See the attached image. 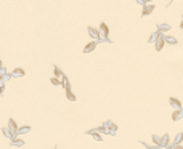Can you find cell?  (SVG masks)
Segmentation results:
<instances>
[{
  "instance_id": "6da1fadb",
  "label": "cell",
  "mask_w": 183,
  "mask_h": 149,
  "mask_svg": "<svg viewBox=\"0 0 183 149\" xmlns=\"http://www.w3.org/2000/svg\"><path fill=\"white\" fill-rule=\"evenodd\" d=\"M152 11H154V5H146V3H145L143 10H141V16H148Z\"/></svg>"
},
{
  "instance_id": "7a4b0ae2",
  "label": "cell",
  "mask_w": 183,
  "mask_h": 149,
  "mask_svg": "<svg viewBox=\"0 0 183 149\" xmlns=\"http://www.w3.org/2000/svg\"><path fill=\"white\" fill-rule=\"evenodd\" d=\"M169 101H170V104H172L174 107H177V109H182V104H180V101H178L177 98H170Z\"/></svg>"
},
{
  "instance_id": "3957f363",
  "label": "cell",
  "mask_w": 183,
  "mask_h": 149,
  "mask_svg": "<svg viewBox=\"0 0 183 149\" xmlns=\"http://www.w3.org/2000/svg\"><path fill=\"white\" fill-rule=\"evenodd\" d=\"M164 39H161V35H159V40H157V42H156V50H157V51H161V50H162V47H164Z\"/></svg>"
},
{
  "instance_id": "277c9868",
  "label": "cell",
  "mask_w": 183,
  "mask_h": 149,
  "mask_svg": "<svg viewBox=\"0 0 183 149\" xmlns=\"http://www.w3.org/2000/svg\"><path fill=\"white\" fill-rule=\"evenodd\" d=\"M89 34L92 37H93V39H100V32H98L96 29H92V27H89Z\"/></svg>"
},
{
  "instance_id": "5b68a950",
  "label": "cell",
  "mask_w": 183,
  "mask_h": 149,
  "mask_svg": "<svg viewBox=\"0 0 183 149\" xmlns=\"http://www.w3.org/2000/svg\"><path fill=\"white\" fill-rule=\"evenodd\" d=\"M95 48H96V43H95V42H90L89 45L85 47V50H84V51H85V53H90L92 50H95Z\"/></svg>"
},
{
  "instance_id": "8992f818",
  "label": "cell",
  "mask_w": 183,
  "mask_h": 149,
  "mask_svg": "<svg viewBox=\"0 0 183 149\" xmlns=\"http://www.w3.org/2000/svg\"><path fill=\"white\" fill-rule=\"evenodd\" d=\"M164 42L172 43V45H177V39H174V37H164Z\"/></svg>"
},
{
  "instance_id": "52a82bcc",
  "label": "cell",
  "mask_w": 183,
  "mask_h": 149,
  "mask_svg": "<svg viewBox=\"0 0 183 149\" xmlns=\"http://www.w3.org/2000/svg\"><path fill=\"white\" fill-rule=\"evenodd\" d=\"M100 27H101V32H103L104 35L108 37V34H109V29H108V26L104 24V23H101V26H100Z\"/></svg>"
},
{
  "instance_id": "ba28073f",
  "label": "cell",
  "mask_w": 183,
  "mask_h": 149,
  "mask_svg": "<svg viewBox=\"0 0 183 149\" xmlns=\"http://www.w3.org/2000/svg\"><path fill=\"white\" fill-rule=\"evenodd\" d=\"M10 128H11L13 133H16V131H18V125L15 124V120H10Z\"/></svg>"
},
{
  "instance_id": "9c48e42d",
  "label": "cell",
  "mask_w": 183,
  "mask_h": 149,
  "mask_svg": "<svg viewBox=\"0 0 183 149\" xmlns=\"http://www.w3.org/2000/svg\"><path fill=\"white\" fill-rule=\"evenodd\" d=\"M66 96L69 98L71 101H74V99H76V96H74V95H72V93H71V91H69V88H66Z\"/></svg>"
},
{
  "instance_id": "30bf717a",
  "label": "cell",
  "mask_w": 183,
  "mask_h": 149,
  "mask_svg": "<svg viewBox=\"0 0 183 149\" xmlns=\"http://www.w3.org/2000/svg\"><path fill=\"white\" fill-rule=\"evenodd\" d=\"M169 29H170V26H169V24H161V26H159V30H164V32H165V30H169Z\"/></svg>"
},
{
  "instance_id": "8fae6325",
  "label": "cell",
  "mask_w": 183,
  "mask_h": 149,
  "mask_svg": "<svg viewBox=\"0 0 183 149\" xmlns=\"http://www.w3.org/2000/svg\"><path fill=\"white\" fill-rule=\"evenodd\" d=\"M13 74H15V75H24V71H23V69H15Z\"/></svg>"
},
{
  "instance_id": "7c38bea8",
  "label": "cell",
  "mask_w": 183,
  "mask_h": 149,
  "mask_svg": "<svg viewBox=\"0 0 183 149\" xmlns=\"http://www.w3.org/2000/svg\"><path fill=\"white\" fill-rule=\"evenodd\" d=\"M50 82H52V83H53V85H60V83H61V80L58 79V77H53V79H52V80H50Z\"/></svg>"
},
{
  "instance_id": "4fadbf2b",
  "label": "cell",
  "mask_w": 183,
  "mask_h": 149,
  "mask_svg": "<svg viewBox=\"0 0 183 149\" xmlns=\"http://www.w3.org/2000/svg\"><path fill=\"white\" fill-rule=\"evenodd\" d=\"M180 116H182V111H180V109H178V111H177V112H175V114H174V120H178V119H180Z\"/></svg>"
},
{
  "instance_id": "5bb4252c",
  "label": "cell",
  "mask_w": 183,
  "mask_h": 149,
  "mask_svg": "<svg viewBox=\"0 0 183 149\" xmlns=\"http://www.w3.org/2000/svg\"><path fill=\"white\" fill-rule=\"evenodd\" d=\"M53 71H55V77H63V75H61V71L56 66H55V69H53Z\"/></svg>"
},
{
  "instance_id": "9a60e30c",
  "label": "cell",
  "mask_w": 183,
  "mask_h": 149,
  "mask_svg": "<svg viewBox=\"0 0 183 149\" xmlns=\"http://www.w3.org/2000/svg\"><path fill=\"white\" fill-rule=\"evenodd\" d=\"M13 144H18V146H21L23 141H21V140H15V141H13Z\"/></svg>"
},
{
  "instance_id": "2e32d148",
  "label": "cell",
  "mask_w": 183,
  "mask_h": 149,
  "mask_svg": "<svg viewBox=\"0 0 183 149\" xmlns=\"http://www.w3.org/2000/svg\"><path fill=\"white\" fill-rule=\"evenodd\" d=\"M28 130H30L29 127H23V128H21V130H19V131H21V133H24V131H28Z\"/></svg>"
},
{
  "instance_id": "e0dca14e",
  "label": "cell",
  "mask_w": 183,
  "mask_h": 149,
  "mask_svg": "<svg viewBox=\"0 0 183 149\" xmlns=\"http://www.w3.org/2000/svg\"><path fill=\"white\" fill-rule=\"evenodd\" d=\"M138 3H141V5H145V3H146V0H137Z\"/></svg>"
},
{
  "instance_id": "ac0fdd59",
  "label": "cell",
  "mask_w": 183,
  "mask_h": 149,
  "mask_svg": "<svg viewBox=\"0 0 183 149\" xmlns=\"http://www.w3.org/2000/svg\"><path fill=\"white\" fill-rule=\"evenodd\" d=\"M0 69H2V61H0Z\"/></svg>"
},
{
  "instance_id": "d6986e66",
  "label": "cell",
  "mask_w": 183,
  "mask_h": 149,
  "mask_svg": "<svg viewBox=\"0 0 183 149\" xmlns=\"http://www.w3.org/2000/svg\"><path fill=\"white\" fill-rule=\"evenodd\" d=\"M146 2H152V0H146Z\"/></svg>"
}]
</instances>
